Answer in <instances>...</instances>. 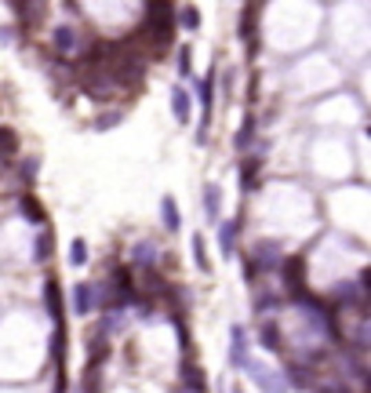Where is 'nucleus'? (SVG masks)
Returning a JSON list of instances; mask_svg holds the SVG:
<instances>
[{"instance_id":"nucleus-1","label":"nucleus","mask_w":371,"mask_h":393,"mask_svg":"<svg viewBox=\"0 0 371 393\" xmlns=\"http://www.w3.org/2000/svg\"><path fill=\"white\" fill-rule=\"evenodd\" d=\"M51 41H55L59 52H73V47H81V33H76L73 26H55Z\"/></svg>"},{"instance_id":"nucleus-2","label":"nucleus","mask_w":371,"mask_h":393,"mask_svg":"<svg viewBox=\"0 0 371 393\" xmlns=\"http://www.w3.org/2000/svg\"><path fill=\"white\" fill-rule=\"evenodd\" d=\"M95 306V288L92 284H76V291H73V310L76 313H87Z\"/></svg>"},{"instance_id":"nucleus-3","label":"nucleus","mask_w":371,"mask_h":393,"mask_svg":"<svg viewBox=\"0 0 371 393\" xmlns=\"http://www.w3.org/2000/svg\"><path fill=\"white\" fill-rule=\"evenodd\" d=\"M237 233H240V222H222V230H219V244H222V251L226 255H233V248H237Z\"/></svg>"},{"instance_id":"nucleus-4","label":"nucleus","mask_w":371,"mask_h":393,"mask_svg":"<svg viewBox=\"0 0 371 393\" xmlns=\"http://www.w3.org/2000/svg\"><path fill=\"white\" fill-rule=\"evenodd\" d=\"M171 109H175V120H189V95L182 92V87H175L171 92Z\"/></svg>"},{"instance_id":"nucleus-5","label":"nucleus","mask_w":371,"mask_h":393,"mask_svg":"<svg viewBox=\"0 0 371 393\" xmlns=\"http://www.w3.org/2000/svg\"><path fill=\"white\" fill-rule=\"evenodd\" d=\"M160 215H164V226H168V230H178V226H182V222H178V204L171 197L160 200Z\"/></svg>"},{"instance_id":"nucleus-6","label":"nucleus","mask_w":371,"mask_h":393,"mask_svg":"<svg viewBox=\"0 0 371 393\" xmlns=\"http://www.w3.org/2000/svg\"><path fill=\"white\" fill-rule=\"evenodd\" d=\"M131 259L138 262V266H153V244H135V251H131Z\"/></svg>"},{"instance_id":"nucleus-7","label":"nucleus","mask_w":371,"mask_h":393,"mask_svg":"<svg viewBox=\"0 0 371 393\" xmlns=\"http://www.w3.org/2000/svg\"><path fill=\"white\" fill-rule=\"evenodd\" d=\"M273 262H280L277 244H259V266H273Z\"/></svg>"},{"instance_id":"nucleus-8","label":"nucleus","mask_w":371,"mask_h":393,"mask_svg":"<svg viewBox=\"0 0 371 393\" xmlns=\"http://www.w3.org/2000/svg\"><path fill=\"white\" fill-rule=\"evenodd\" d=\"M204 208H208V215H219V186L204 189Z\"/></svg>"},{"instance_id":"nucleus-9","label":"nucleus","mask_w":371,"mask_h":393,"mask_svg":"<svg viewBox=\"0 0 371 393\" xmlns=\"http://www.w3.org/2000/svg\"><path fill=\"white\" fill-rule=\"evenodd\" d=\"M193 259H197V266H200V270H211L208 255H204V240H200V237H193Z\"/></svg>"},{"instance_id":"nucleus-10","label":"nucleus","mask_w":371,"mask_h":393,"mask_svg":"<svg viewBox=\"0 0 371 393\" xmlns=\"http://www.w3.org/2000/svg\"><path fill=\"white\" fill-rule=\"evenodd\" d=\"M70 262H73V266L87 262V244H84V240H73V255H70Z\"/></svg>"},{"instance_id":"nucleus-11","label":"nucleus","mask_w":371,"mask_h":393,"mask_svg":"<svg viewBox=\"0 0 371 393\" xmlns=\"http://www.w3.org/2000/svg\"><path fill=\"white\" fill-rule=\"evenodd\" d=\"M197 22H200V15H197L193 8H186V11H182V26H186V30H193Z\"/></svg>"}]
</instances>
